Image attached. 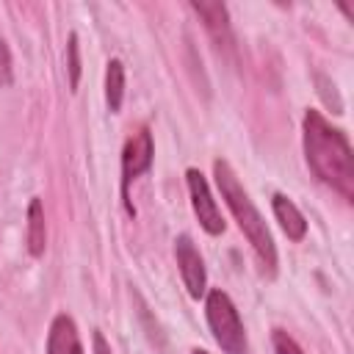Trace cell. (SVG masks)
I'll list each match as a JSON object with an SVG mask.
<instances>
[{"mask_svg":"<svg viewBox=\"0 0 354 354\" xmlns=\"http://www.w3.org/2000/svg\"><path fill=\"white\" fill-rule=\"evenodd\" d=\"M152 158H155L152 133L147 127H141L136 136L127 138V144L122 149V202L130 216H136V207L130 202V183L152 169Z\"/></svg>","mask_w":354,"mask_h":354,"instance_id":"4","label":"cell"},{"mask_svg":"<svg viewBox=\"0 0 354 354\" xmlns=\"http://www.w3.org/2000/svg\"><path fill=\"white\" fill-rule=\"evenodd\" d=\"M91 354H113L111 343L105 340V335L100 329H94V335H91Z\"/></svg>","mask_w":354,"mask_h":354,"instance_id":"16","label":"cell"},{"mask_svg":"<svg viewBox=\"0 0 354 354\" xmlns=\"http://www.w3.org/2000/svg\"><path fill=\"white\" fill-rule=\"evenodd\" d=\"M14 75H11V53L6 39H0V86H11Z\"/></svg>","mask_w":354,"mask_h":354,"instance_id":"15","label":"cell"},{"mask_svg":"<svg viewBox=\"0 0 354 354\" xmlns=\"http://www.w3.org/2000/svg\"><path fill=\"white\" fill-rule=\"evenodd\" d=\"M301 144L310 171L340 199L354 202V152L346 133L324 113L307 108L301 119Z\"/></svg>","mask_w":354,"mask_h":354,"instance_id":"1","label":"cell"},{"mask_svg":"<svg viewBox=\"0 0 354 354\" xmlns=\"http://www.w3.org/2000/svg\"><path fill=\"white\" fill-rule=\"evenodd\" d=\"M25 241H28V252L30 257H41L44 246H47V224H44V205L39 196L30 199L28 205V230H25Z\"/></svg>","mask_w":354,"mask_h":354,"instance_id":"10","label":"cell"},{"mask_svg":"<svg viewBox=\"0 0 354 354\" xmlns=\"http://www.w3.org/2000/svg\"><path fill=\"white\" fill-rule=\"evenodd\" d=\"M315 86H318L321 100L332 108V113H343V102H340V97H337V86H335L329 77H324V75H315Z\"/></svg>","mask_w":354,"mask_h":354,"instance_id":"13","label":"cell"},{"mask_svg":"<svg viewBox=\"0 0 354 354\" xmlns=\"http://www.w3.org/2000/svg\"><path fill=\"white\" fill-rule=\"evenodd\" d=\"M66 72H69V88L77 91V86H80V44H77V33H69V39H66Z\"/></svg>","mask_w":354,"mask_h":354,"instance_id":"12","label":"cell"},{"mask_svg":"<svg viewBox=\"0 0 354 354\" xmlns=\"http://www.w3.org/2000/svg\"><path fill=\"white\" fill-rule=\"evenodd\" d=\"M271 346H274V354H304L301 346L285 329H274L271 332Z\"/></svg>","mask_w":354,"mask_h":354,"instance_id":"14","label":"cell"},{"mask_svg":"<svg viewBox=\"0 0 354 354\" xmlns=\"http://www.w3.org/2000/svg\"><path fill=\"white\" fill-rule=\"evenodd\" d=\"M213 177H216V185H218V194L221 199L227 202L232 218L238 221L243 238L249 241V246L254 249L263 271L268 277L277 274V243L271 238V230L266 224V218L260 216V210L254 207L252 196L246 194V188L241 185L238 174L232 171V166L224 160V158H216L213 160Z\"/></svg>","mask_w":354,"mask_h":354,"instance_id":"2","label":"cell"},{"mask_svg":"<svg viewBox=\"0 0 354 354\" xmlns=\"http://www.w3.org/2000/svg\"><path fill=\"white\" fill-rule=\"evenodd\" d=\"M185 185H188V196H191V207L199 218V227L207 235H221L224 232V218L221 210L210 194V185L205 180V174L199 169H188L185 171Z\"/></svg>","mask_w":354,"mask_h":354,"instance_id":"6","label":"cell"},{"mask_svg":"<svg viewBox=\"0 0 354 354\" xmlns=\"http://www.w3.org/2000/svg\"><path fill=\"white\" fill-rule=\"evenodd\" d=\"M47 354H83V340L72 315L58 313L50 321L47 332Z\"/></svg>","mask_w":354,"mask_h":354,"instance_id":"8","label":"cell"},{"mask_svg":"<svg viewBox=\"0 0 354 354\" xmlns=\"http://www.w3.org/2000/svg\"><path fill=\"white\" fill-rule=\"evenodd\" d=\"M174 257H177V268H180L188 296L202 299L207 293V271H205V260H202L199 249L194 246V241L188 235H180L174 241Z\"/></svg>","mask_w":354,"mask_h":354,"instance_id":"7","label":"cell"},{"mask_svg":"<svg viewBox=\"0 0 354 354\" xmlns=\"http://www.w3.org/2000/svg\"><path fill=\"white\" fill-rule=\"evenodd\" d=\"M191 354H207V351H205V348H194Z\"/></svg>","mask_w":354,"mask_h":354,"instance_id":"17","label":"cell"},{"mask_svg":"<svg viewBox=\"0 0 354 354\" xmlns=\"http://www.w3.org/2000/svg\"><path fill=\"white\" fill-rule=\"evenodd\" d=\"M271 210H274V218L279 221L282 232L288 235V241H301L307 235V218L304 213L296 207V202L285 194H274L271 196Z\"/></svg>","mask_w":354,"mask_h":354,"instance_id":"9","label":"cell"},{"mask_svg":"<svg viewBox=\"0 0 354 354\" xmlns=\"http://www.w3.org/2000/svg\"><path fill=\"white\" fill-rule=\"evenodd\" d=\"M124 100V64L119 58H111L105 66V102L111 113H119Z\"/></svg>","mask_w":354,"mask_h":354,"instance_id":"11","label":"cell"},{"mask_svg":"<svg viewBox=\"0 0 354 354\" xmlns=\"http://www.w3.org/2000/svg\"><path fill=\"white\" fill-rule=\"evenodd\" d=\"M191 11L202 19L213 47L224 55V58H232L235 55V36H232V25H230V11L224 3H216V0H194L191 3Z\"/></svg>","mask_w":354,"mask_h":354,"instance_id":"5","label":"cell"},{"mask_svg":"<svg viewBox=\"0 0 354 354\" xmlns=\"http://www.w3.org/2000/svg\"><path fill=\"white\" fill-rule=\"evenodd\" d=\"M205 318H207L213 340L218 343V348L224 354H246L249 351V340H246V329L238 315V307L221 288H210L205 293Z\"/></svg>","mask_w":354,"mask_h":354,"instance_id":"3","label":"cell"}]
</instances>
